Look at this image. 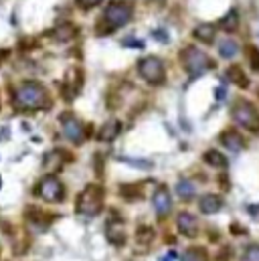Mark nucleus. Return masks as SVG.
<instances>
[{"instance_id":"obj_33","label":"nucleus","mask_w":259,"mask_h":261,"mask_svg":"<svg viewBox=\"0 0 259 261\" xmlns=\"http://www.w3.org/2000/svg\"><path fill=\"white\" fill-rule=\"evenodd\" d=\"M152 35H154L156 39H160L162 43H166V41H168V37H166V33H164V31H154Z\"/></svg>"},{"instance_id":"obj_21","label":"nucleus","mask_w":259,"mask_h":261,"mask_svg":"<svg viewBox=\"0 0 259 261\" xmlns=\"http://www.w3.org/2000/svg\"><path fill=\"white\" fill-rule=\"evenodd\" d=\"M120 221H110L107 223V229H105V233H107V239L114 243V245H122L126 239H124V231H116V225H118Z\"/></svg>"},{"instance_id":"obj_24","label":"nucleus","mask_w":259,"mask_h":261,"mask_svg":"<svg viewBox=\"0 0 259 261\" xmlns=\"http://www.w3.org/2000/svg\"><path fill=\"white\" fill-rule=\"evenodd\" d=\"M182 261H207V251L203 247H190L182 255Z\"/></svg>"},{"instance_id":"obj_9","label":"nucleus","mask_w":259,"mask_h":261,"mask_svg":"<svg viewBox=\"0 0 259 261\" xmlns=\"http://www.w3.org/2000/svg\"><path fill=\"white\" fill-rule=\"evenodd\" d=\"M81 81H83V77H81V73L77 69L75 71L71 69L67 73V77H65V85H63V95H65V99H67V101H71L77 95L79 87H81Z\"/></svg>"},{"instance_id":"obj_6","label":"nucleus","mask_w":259,"mask_h":261,"mask_svg":"<svg viewBox=\"0 0 259 261\" xmlns=\"http://www.w3.org/2000/svg\"><path fill=\"white\" fill-rule=\"evenodd\" d=\"M138 71L142 79H146L152 85H160L164 81V63L158 57H144L138 63Z\"/></svg>"},{"instance_id":"obj_15","label":"nucleus","mask_w":259,"mask_h":261,"mask_svg":"<svg viewBox=\"0 0 259 261\" xmlns=\"http://www.w3.org/2000/svg\"><path fill=\"white\" fill-rule=\"evenodd\" d=\"M75 35H77V29H75L73 25H59V27H55V29L49 33V37H51L55 43H69Z\"/></svg>"},{"instance_id":"obj_30","label":"nucleus","mask_w":259,"mask_h":261,"mask_svg":"<svg viewBox=\"0 0 259 261\" xmlns=\"http://www.w3.org/2000/svg\"><path fill=\"white\" fill-rule=\"evenodd\" d=\"M128 164H132V166H142V168H150L152 166V162H146V160H128V158H124Z\"/></svg>"},{"instance_id":"obj_5","label":"nucleus","mask_w":259,"mask_h":261,"mask_svg":"<svg viewBox=\"0 0 259 261\" xmlns=\"http://www.w3.org/2000/svg\"><path fill=\"white\" fill-rule=\"evenodd\" d=\"M233 120L239 126L251 130V132H259V114H257L255 107L249 101H245V99L235 103V107H233Z\"/></svg>"},{"instance_id":"obj_32","label":"nucleus","mask_w":259,"mask_h":261,"mask_svg":"<svg viewBox=\"0 0 259 261\" xmlns=\"http://www.w3.org/2000/svg\"><path fill=\"white\" fill-rule=\"evenodd\" d=\"M178 259V253L176 251H170V253H166L164 257H160L158 261H176Z\"/></svg>"},{"instance_id":"obj_20","label":"nucleus","mask_w":259,"mask_h":261,"mask_svg":"<svg viewBox=\"0 0 259 261\" xmlns=\"http://www.w3.org/2000/svg\"><path fill=\"white\" fill-rule=\"evenodd\" d=\"M227 75H229V79L235 83V85H239V87H249V79H247V75L243 73V69L241 67H229V71H227Z\"/></svg>"},{"instance_id":"obj_27","label":"nucleus","mask_w":259,"mask_h":261,"mask_svg":"<svg viewBox=\"0 0 259 261\" xmlns=\"http://www.w3.org/2000/svg\"><path fill=\"white\" fill-rule=\"evenodd\" d=\"M245 261H259V245H249L245 249Z\"/></svg>"},{"instance_id":"obj_23","label":"nucleus","mask_w":259,"mask_h":261,"mask_svg":"<svg viewBox=\"0 0 259 261\" xmlns=\"http://www.w3.org/2000/svg\"><path fill=\"white\" fill-rule=\"evenodd\" d=\"M176 192H178V197L182 201H190L194 197V184L190 180H180L176 184Z\"/></svg>"},{"instance_id":"obj_26","label":"nucleus","mask_w":259,"mask_h":261,"mask_svg":"<svg viewBox=\"0 0 259 261\" xmlns=\"http://www.w3.org/2000/svg\"><path fill=\"white\" fill-rule=\"evenodd\" d=\"M247 59L251 65V71H259V51L257 47H247Z\"/></svg>"},{"instance_id":"obj_25","label":"nucleus","mask_w":259,"mask_h":261,"mask_svg":"<svg viewBox=\"0 0 259 261\" xmlns=\"http://www.w3.org/2000/svg\"><path fill=\"white\" fill-rule=\"evenodd\" d=\"M140 186L138 184H124L122 186V190H120V194L124 199H140L142 197V190H138Z\"/></svg>"},{"instance_id":"obj_34","label":"nucleus","mask_w":259,"mask_h":261,"mask_svg":"<svg viewBox=\"0 0 259 261\" xmlns=\"http://www.w3.org/2000/svg\"><path fill=\"white\" fill-rule=\"evenodd\" d=\"M8 57V51H4V49H0V65H2V61Z\"/></svg>"},{"instance_id":"obj_2","label":"nucleus","mask_w":259,"mask_h":261,"mask_svg":"<svg viewBox=\"0 0 259 261\" xmlns=\"http://www.w3.org/2000/svg\"><path fill=\"white\" fill-rule=\"evenodd\" d=\"M132 2H126V0H114V2L105 8L101 25H105V35L114 33L116 29L124 27L130 18H132Z\"/></svg>"},{"instance_id":"obj_31","label":"nucleus","mask_w":259,"mask_h":261,"mask_svg":"<svg viewBox=\"0 0 259 261\" xmlns=\"http://www.w3.org/2000/svg\"><path fill=\"white\" fill-rule=\"evenodd\" d=\"M215 97H217V99H221V101L227 97V89H225L223 85H221V87H217V89H215Z\"/></svg>"},{"instance_id":"obj_16","label":"nucleus","mask_w":259,"mask_h":261,"mask_svg":"<svg viewBox=\"0 0 259 261\" xmlns=\"http://www.w3.org/2000/svg\"><path fill=\"white\" fill-rule=\"evenodd\" d=\"M215 27L213 25H199L197 29L192 31V35H194V39L197 41H201V43H207V45H211V43L215 41Z\"/></svg>"},{"instance_id":"obj_4","label":"nucleus","mask_w":259,"mask_h":261,"mask_svg":"<svg viewBox=\"0 0 259 261\" xmlns=\"http://www.w3.org/2000/svg\"><path fill=\"white\" fill-rule=\"evenodd\" d=\"M182 63H184V69L188 71L190 79H197L201 75H205L209 69H213V61L209 59V55H205L201 49L197 47H186L182 53Z\"/></svg>"},{"instance_id":"obj_28","label":"nucleus","mask_w":259,"mask_h":261,"mask_svg":"<svg viewBox=\"0 0 259 261\" xmlns=\"http://www.w3.org/2000/svg\"><path fill=\"white\" fill-rule=\"evenodd\" d=\"M77 2V6L79 8H83V10H89V8H95V6H99L103 0H75Z\"/></svg>"},{"instance_id":"obj_11","label":"nucleus","mask_w":259,"mask_h":261,"mask_svg":"<svg viewBox=\"0 0 259 261\" xmlns=\"http://www.w3.org/2000/svg\"><path fill=\"white\" fill-rule=\"evenodd\" d=\"M122 132V122L118 120H110V122H105L99 130V134H97V140L99 142H112L118 138V134Z\"/></svg>"},{"instance_id":"obj_7","label":"nucleus","mask_w":259,"mask_h":261,"mask_svg":"<svg viewBox=\"0 0 259 261\" xmlns=\"http://www.w3.org/2000/svg\"><path fill=\"white\" fill-rule=\"evenodd\" d=\"M37 192L41 194V199L47 203H57V201H63V197H65V188L61 184V180L57 176H53V174H49V176L41 180Z\"/></svg>"},{"instance_id":"obj_35","label":"nucleus","mask_w":259,"mask_h":261,"mask_svg":"<svg viewBox=\"0 0 259 261\" xmlns=\"http://www.w3.org/2000/svg\"><path fill=\"white\" fill-rule=\"evenodd\" d=\"M247 211H249V213H251V215H257V211H259V209H257V207H255V205H253V207H251V205H249V207H247Z\"/></svg>"},{"instance_id":"obj_12","label":"nucleus","mask_w":259,"mask_h":261,"mask_svg":"<svg viewBox=\"0 0 259 261\" xmlns=\"http://www.w3.org/2000/svg\"><path fill=\"white\" fill-rule=\"evenodd\" d=\"M152 205H154V211H156L160 217H164V215L170 211L172 201H170V194H168V190H166V188H158V190L154 192V197H152Z\"/></svg>"},{"instance_id":"obj_8","label":"nucleus","mask_w":259,"mask_h":261,"mask_svg":"<svg viewBox=\"0 0 259 261\" xmlns=\"http://www.w3.org/2000/svg\"><path fill=\"white\" fill-rule=\"evenodd\" d=\"M61 128H63L65 138L75 142V144H81L85 134H87V132H85V128H83V124L77 118H73L71 114H63L61 116Z\"/></svg>"},{"instance_id":"obj_1","label":"nucleus","mask_w":259,"mask_h":261,"mask_svg":"<svg viewBox=\"0 0 259 261\" xmlns=\"http://www.w3.org/2000/svg\"><path fill=\"white\" fill-rule=\"evenodd\" d=\"M12 99L18 110H41L43 105L49 103L47 89L39 81H23L14 89Z\"/></svg>"},{"instance_id":"obj_29","label":"nucleus","mask_w":259,"mask_h":261,"mask_svg":"<svg viewBox=\"0 0 259 261\" xmlns=\"http://www.w3.org/2000/svg\"><path fill=\"white\" fill-rule=\"evenodd\" d=\"M122 45L124 47H130V49H144V43L142 41H136V39H126Z\"/></svg>"},{"instance_id":"obj_17","label":"nucleus","mask_w":259,"mask_h":261,"mask_svg":"<svg viewBox=\"0 0 259 261\" xmlns=\"http://www.w3.org/2000/svg\"><path fill=\"white\" fill-rule=\"evenodd\" d=\"M237 51H239V45H237V41H233V39H225L219 43V55L223 59H233L237 55Z\"/></svg>"},{"instance_id":"obj_19","label":"nucleus","mask_w":259,"mask_h":261,"mask_svg":"<svg viewBox=\"0 0 259 261\" xmlns=\"http://www.w3.org/2000/svg\"><path fill=\"white\" fill-rule=\"evenodd\" d=\"M221 29H225V31H237V27H239V12H237L235 8L233 10H229L223 18H221Z\"/></svg>"},{"instance_id":"obj_22","label":"nucleus","mask_w":259,"mask_h":261,"mask_svg":"<svg viewBox=\"0 0 259 261\" xmlns=\"http://www.w3.org/2000/svg\"><path fill=\"white\" fill-rule=\"evenodd\" d=\"M152 239H154V231L150 229V227H140L138 233H136V243L142 245L144 249L152 243Z\"/></svg>"},{"instance_id":"obj_3","label":"nucleus","mask_w":259,"mask_h":261,"mask_svg":"<svg viewBox=\"0 0 259 261\" xmlns=\"http://www.w3.org/2000/svg\"><path fill=\"white\" fill-rule=\"evenodd\" d=\"M103 209V188L97 184L85 186L77 197V213L85 217H95Z\"/></svg>"},{"instance_id":"obj_10","label":"nucleus","mask_w":259,"mask_h":261,"mask_svg":"<svg viewBox=\"0 0 259 261\" xmlns=\"http://www.w3.org/2000/svg\"><path fill=\"white\" fill-rule=\"evenodd\" d=\"M176 225H178V231L182 235H186V237H194V235H197V231H199V221L194 219V215H190L186 211L178 215Z\"/></svg>"},{"instance_id":"obj_13","label":"nucleus","mask_w":259,"mask_h":261,"mask_svg":"<svg viewBox=\"0 0 259 261\" xmlns=\"http://www.w3.org/2000/svg\"><path fill=\"white\" fill-rule=\"evenodd\" d=\"M199 207H201L203 215H215L223 209V199L217 197V194H205L199 201Z\"/></svg>"},{"instance_id":"obj_18","label":"nucleus","mask_w":259,"mask_h":261,"mask_svg":"<svg viewBox=\"0 0 259 261\" xmlns=\"http://www.w3.org/2000/svg\"><path fill=\"white\" fill-rule=\"evenodd\" d=\"M205 162L207 164H211V166H215V168H227V158L221 154V152H217V150H209V152H205Z\"/></svg>"},{"instance_id":"obj_14","label":"nucleus","mask_w":259,"mask_h":261,"mask_svg":"<svg viewBox=\"0 0 259 261\" xmlns=\"http://www.w3.org/2000/svg\"><path fill=\"white\" fill-rule=\"evenodd\" d=\"M221 142L225 148H229L231 152H241L245 148V142L241 138V134H237L235 130H225L221 134Z\"/></svg>"}]
</instances>
